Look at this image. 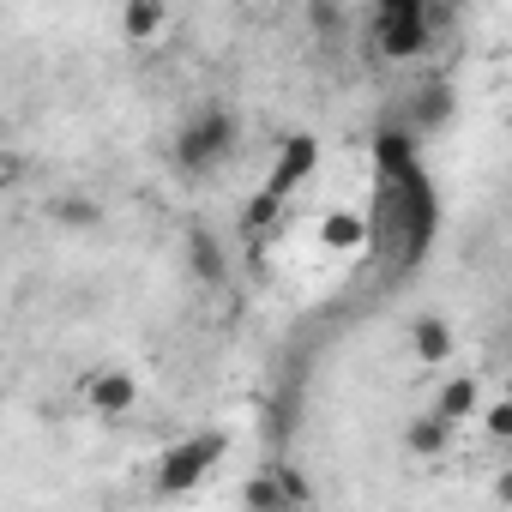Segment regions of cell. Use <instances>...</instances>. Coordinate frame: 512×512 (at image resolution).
I'll return each instance as SVG.
<instances>
[{"label":"cell","mask_w":512,"mask_h":512,"mask_svg":"<svg viewBox=\"0 0 512 512\" xmlns=\"http://www.w3.org/2000/svg\"><path fill=\"white\" fill-rule=\"evenodd\" d=\"M229 151H235V115L217 109V103L199 109V115H187L181 133H175V169H181L187 181H205Z\"/></svg>","instance_id":"1"},{"label":"cell","mask_w":512,"mask_h":512,"mask_svg":"<svg viewBox=\"0 0 512 512\" xmlns=\"http://www.w3.org/2000/svg\"><path fill=\"white\" fill-rule=\"evenodd\" d=\"M229 452V440L217 434V428H205V434H187V440H175L163 458H157V494H187L217 458Z\"/></svg>","instance_id":"2"},{"label":"cell","mask_w":512,"mask_h":512,"mask_svg":"<svg viewBox=\"0 0 512 512\" xmlns=\"http://www.w3.org/2000/svg\"><path fill=\"white\" fill-rule=\"evenodd\" d=\"M434 43V7L422 13H374V49L386 61H416Z\"/></svg>","instance_id":"3"},{"label":"cell","mask_w":512,"mask_h":512,"mask_svg":"<svg viewBox=\"0 0 512 512\" xmlns=\"http://www.w3.org/2000/svg\"><path fill=\"white\" fill-rule=\"evenodd\" d=\"M85 404H91V416L121 422V416L139 404V380H133L127 368H97V374L85 380Z\"/></svg>","instance_id":"4"},{"label":"cell","mask_w":512,"mask_h":512,"mask_svg":"<svg viewBox=\"0 0 512 512\" xmlns=\"http://www.w3.org/2000/svg\"><path fill=\"white\" fill-rule=\"evenodd\" d=\"M314 169H320V145H314V133H296V139H284V145H278V163H272L266 187H278V193L290 199V187H302Z\"/></svg>","instance_id":"5"},{"label":"cell","mask_w":512,"mask_h":512,"mask_svg":"<svg viewBox=\"0 0 512 512\" xmlns=\"http://www.w3.org/2000/svg\"><path fill=\"white\" fill-rule=\"evenodd\" d=\"M121 31L133 43H157L169 31V0H127V7H121Z\"/></svg>","instance_id":"6"},{"label":"cell","mask_w":512,"mask_h":512,"mask_svg":"<svg viewBox=\"0 0 512 512\" xmlns=\"http://www.w3.org/2000/svg\"><path fill=\"white\" fill-rule=\"evenodd\" d=\"M410 350H416V362L440 368V362L452 356V326H446L440 314H422V320L410 326Z\"/></svg>","instance_id":"7"},{"label":"cell","mask_w":512,"mask_h":512,"mask_svg":"<svg viewBox=\"0 0 512 512\" xmlns=\"http://www.w3.org/2000/svg\"><path fill=\"white\" fill-rule=\"evenodd\" d=\"M187 266H193V278L199 284H223V247H217V235L211 229H187Z\"/></svg>","instance_id":"8"},{"label":"cell","mask_w":512,"mask_h":512,"mask_svg":"<svg viewBox=\"0 0 512 512\" xmlns=\"http://www.w3.org/2000/svg\"><path fill=\"white\" fill-rule=\"evenodd\" d=\"M476 398H482V386H476L470 374H452V380L434 392V416H446V422L458 428L464 416H476Z\"/></svg>","instance_id":"9"},{"label":"cell","mask_w":512,"mask_h":512,"mask_svg":"<svg viewBox=\"0 0 512 512\" xmlns=\"http://www.w3.org/2000/svg\"><path fill=\"white\" fill-rule=\"evenodd\" d=\"M446 434H452V422L428 410V416H416V422L404 428V446H410L416 458H440V452H446Z\"/></svg>","instance_id":"10"},{"label":"cell","mask_w":512,"mask_h":512,"mask_svg":"<svg viewBox=\"0 0 512 512\" xmlns=\"http://www.w3.org/2000/svg\"><path fill=\"white\" fill-rule=\"evenodd\" d=\"M49 217H55L61 229H97V223H103V205L85 199V193H61V199H49Z\"/></svg>","instance_id":"11"},{"label":"cell","mask_w":512,"mask_h":512,"mask_svg":"<svg viewBox=\"0 0 512 512\" xmlns=\"http://www.w3.org/2000/svg\"><path fill=\"white\" fill-rule=\"evenodd\" d=\"M446 121H452V85L434 79L416 91V127H446Z\"/></svg>","instance_id":"12"},{"label":"cell","mask_w":512,"mask_h":512,"mask_svg":"<svg viewBox=\"0 0 512 512\" xmlns=\"http://www.w3.org/2000/svg\"><path fill=\"white\" fill-rule=\"evenodd\" d=\"M362 235H368V223H362L356 211H332V217L320 223V241H326V247H338V253H356V247H362Z\"/></svg>","instance_id":"13"},{"label":"cell","mask_w":512,"mask_h":512,"mask_svg":"<svg viewBox=\"0 0 512 512\" xmlns=\"http://www.w3.org/2000/svg\"><path fill=\"white\" fill-rule=\"evenodd\" d=\"M278 217H284V193H278V187H260V193H253V199L241 205V229H253V235L272 229Z\"/></svg>","instance_id":"14"},{"label":"cell","mask_w":512,"mask_h":512,"mask_svg":"<svg viewBox=\"0 0 512 512\" xmlns=\"http://www.w3.org/2000/svg\"><path fill=\"white\" fill-rule=\"evenodd\" d=\"M308 25H314V37H338L344 31V7L338 0H308Z\"/></svg>","instance_id":"15"},{"label":"cell","mask_w":512,"mask_h":512,"mask_svg":"<svg viewBox=\"0 0 512 512\" xmlns=\"http://www.w3.org/2000/svg\"><path fill=\"white\" fill-rule=\"evenodd\" d=\"M482 428L494 434V446H500V452H512V398H500V404L482 416Z\"/></svg>","instance_id":"16"},{"label":"cell","mask_w":512,"mask_h":512,"mask_svg":"<svg viewBox=\"0 0 512 512\" xmlns=\"http://www.w3.org/2000/svg\"><path fill=\"white\" fill-rule=\"evenodd\" d=\"M241 500H247V506H278V500H290V494H284V476H278V482H247Z\"/></svg>","instance_id":"17"},{"label":"cell","mask_w":512,"mask_h":512,"mask_svg":"<svg viewBox=\"0 0 512 512\" xmlns=\"http://www.w3.org/2000/svg\"><path fill=\"white\" fill-rule=\"evenodd\" d=\"M434 0H374V13H422Z\"/></svg>","instance_id":"18"},{"label":"cell","mask_w":512,"mask_h":512,"mask_svg":"<svg viewBox=\"0 0 512 512\" xmlns=\"http://www.w3.org/2000/svg\"><path fill=\"white\" fill-rule=\"evenodd\" d=\"M19 175H25V157L7 151V157H0V181H19Z\"/></svg>","instance_id":"19"}]
</instances>
